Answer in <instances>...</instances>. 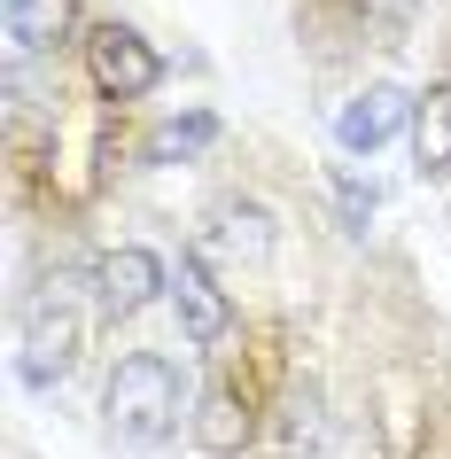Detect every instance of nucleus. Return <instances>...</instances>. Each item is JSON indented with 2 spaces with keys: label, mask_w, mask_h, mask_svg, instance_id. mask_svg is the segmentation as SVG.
Segmentation results:
<instances>
[{
  "label": "nucleus",
  "mask_w": 451,
  "mask_h": 459,
  "mask_svg": "<svg viewBox=\"0 0 451 459\" xmlns=\"http://www.w3.org/2000/svg\"><path fill=\"white\" fill-rule=\"evenodd\" d=\"M101 420H109L117 444H141V452L179 436V374H171L164 351L117 359V374H109V389H101Z\"/></svg>",
  "instance_id": "1"
},
{
  "label": "nucleus",
  "mask_w": 451,
  "mask_h": 459,
  "mask_svg": "<svg viewBox=\"0 0 451 459\" xmlns=\"http://www.w3.org/2000/svg\"><path fill=\"white\" fill-rule=\"evenodd\" d=\"M164 289H171L164 257H156V249H141V242L109 249V257L94 265V304H101V319H133V312H148Z\"/></svg>",
  "instance_id": "2"
},
{
  "label": "nucleus",
  "mask_w": 451,
  "mask_h": 459,
  "mask_svg": "<svg viewBox=\"0 0 451 459\" xmlns=\"http://www.w3.org/2000/svg\"><path fill=\"white\" fill-rule=\"evenodd\" d=\"M86 63H94V86L109 101H141L156 78H164V63H156V48H148L141 31L125 24H101L94 39H86Z\"/></svg>",
  "instance_id": "3"
},
{
  "label": "nucleus",
  "mask_w": 451,
  "mask_h": 459,
  "mask_svg": "<svg viewBox=\"0 0 451 459\" xmlns=\"http://www.w3.org/2000/svg\"><path fill=\"white\" fill-rule=\"evenodd\" d=\"M71 359H78V312L63 304V296L31 304V319H24V359H16V374H24L31 389H55L63 374H71Z\"/></svg>",
  "instance_id": "4"
},
{
  "label": "nucleus",
  "mask_w": 451,
  "mask_h": 459,
  "mask_svg": "<svg viewBox=\"0 0 451 459\" xmlns=\"http://www.w3.org/2000/svg\"><path fill=\"white\" fill-rule=\"evenodd\" d=\"M412 117H421V101L404 94V86H366V94H358L351 109L334 117V141L351 148V156H374V148H381V141H397Z\"/></svg>",
  "instance_id": "5"
},
{
  "label": "nucleus",
  "mask_w": 451,
  "mask_h": 459,
  "mask_svg": "<svg viewBox=\"0 0 451 459\" xmlns=\"http://www.w3.org/2000/svg\"><path fill=\"white\" fill-rule=\"evenodd\" d=\"M171 304H179L187 342H203V351L234 327V304H226V289L211 281V265H203V257H179V273H171Z\"/></svg>",
  "instance_id": "6"
},
{
  "label": "nucleus",
  "mask_w": 451,
  "mask_h": 459,
  "mask_svg": "<svg viewBox=\"0 0 451 459\" xmlns=\"http://www.w3.org/2000/svg\"><path fill=\"white\" fill-rule=\"evenodd\" d=\"M78 0H8V48L16 55H48L63 31H71Z\"/></svg>",
  "instance_id": "7"
},
{
  "label": "nucleus",
  "mask_w": 451,
  "mask_h": 459,
  "mask_svg": "<svg viewBox=\"0 0 451 459\" xmlns=\"http://www.w3.org/2000/svg\"><path fill=\"white\" fill-rule=\"evenodd\" d=\"M412 156H421V171H451V78L421 94V117H412Z\"/></svg>",
  "instance_id": "8"
},
{
  "label": "nucleus",
  "mask_w": 451,
  "mask_h": 459,
  "mask_svg": "<svg viewBox=\"0 0 451 459\" xmlns=\"http://www.w3.org/2000/svg\"><path fill=\"white\" fill-rule=\"evenodd\" d=\"M211 141H218V117H211V109H187V117H164L156 133H148V164H187V156H203Z\"/></svg>",
  "instance_id": "9"
},
{
  "label": "nucleus",
  "mask_w": 451,
  "mask_h": 459,
  "mask_svg": "<svg viewBox=\"0 0 451 459\" xmlns=\"http://www.w3.org/2000/svg\"><path fill=\"white\" fill-rule=\"evenodd\" d=\"M195 436H203V452H241L249 444V405H241L234 389H211L203 412H195Z\"/></svg>",
  "instance_id": "10"
},
{
  "label": "nucleus",
  "mask_w": 451,
  "mask_h": 459,
  "mask_svg": "<svg viewBox=\"0 0 451 459\" xmlns=\"http://www.w3.org/2000/svg\"><path fill=\"white\" fill-rule=\"evenodd\" d=\"M343 203H351V218L374 211V187H358V179H343Z\"/></svg>",
  "instance_id": "11"
}]
</instances>
